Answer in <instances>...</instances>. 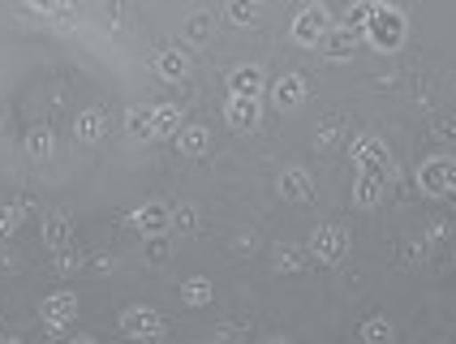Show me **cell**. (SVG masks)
Returning <instances> with one entry per match:
<instances>
[{"mask_svg":"<svg viewBox=\"0 0 456 344\" xmlns=\"http://www.w3.org/2000/svg\"><path fill=\"white\" fill-rule=\"evenodd\" d=\"M203 344H224V340H216V336H211V340H203Z\"/></svg>","mask_w":456,"mask_h":344,"instance_id":"obj_41","label":"cell"},{"mask_svg":"<svg viewBox=\"0 0 456 344\" xmlns=\"http://www.w3.org/2000/svg\"><path fill=\"white\" fill-rule=\"evenodd\" d=\"M439 344H456V340H439Z\"/></svg>","mask_w":456,"mask_h":344,"instance_id":"obj_44","label":"cell"},{"mask_svg":"<svg viewBox=\"0 0 456 344\" xmlns=\"http://www.w3.org/2000/svg\"><path fill=\"white\" fill-rule=\"evenodd\" d=\"M224 18L232 26H254L263 18V4H254V0H228L224 4Z\"/></svg>","mask_w":456,"mask_h":344,"instance_id":"obj_26","label":"cell"},{"mask_svg":"<svg viewBox=\"0 0 456 344\" xmlns=\"http://www.w3.org/2000/svg\"><path fill=\"white\" fill-rule=\"evenodd\" d=\"M349 160H354L357 176H379V181H387L396 172V160H392L387 143L375 138V134H357L354 143H349Z\"/></svg>","mask_w":456,"mask_h":344,"instance_id":"obj_2","label":"cell"},{"mask_svg":"<svg viewBox=\"0 0 456 344\" xmlns=\"http://www.w3.org/2000/svg\"><path fill=\"white\" fill-rule=\"evenodd\" d=\"M427 254H431L427 242H422V237H413V242L401 246V263H405V267H418V263H427Z\"/></svg>","mask_w":456,"mask_h":344,"instance_id":"obj_31","label":"cell"},{"mask_svg":"<svg viewBox=\"0 0 456 344\" xmlns=\"http://www.w3.org/2000/svg\"><path fill=\"white\" fill-rule=\"evenodd\" d=\"M151 70L159 82H185V78H190V56L181 48H164V52H155Z\"/></svg>","mask_w":456,"mask_h":344,"instance_id":"obj_14","label":"cell"},{"mask_svg":"<svg viewBox=\"0 0 456 344\" xmlns=\"http://www.w3.org/2000/svg\"><path fill=\"white\" fill-rule=\"evenodd\" d=\"M39 319H44L48 332H69V323L77 319V293H69V289L48 293L39 301Z\"/></svg>","mask_w":456,"mask_h":344,"instance_id":"obj_8","label":"cell"},{"mask_svg":"<svg viewBox=\"0 0 456 344\" xmlns=\"http://www.w3.org/2000/svg\"><path fill=\"white\" fill-rule=\"evenodd\" d=\"M91 267L100 271V275H108V271L117 267V258H112V254H95V258H91Z\"/></svg>","mask_w":456,"mask_h":344,"instance_id":"obj_36","label":"cell"},{"mask_svg":"<svg viewBox=\"0 0 456 344\" xmlns=\"http://www.w3.org/2000/svg\"><path fill=\"white\" fill-rule=\"evenodd\" d=\"M129 224L138 228V237H147V242H159V237H168L173 233V207L164 202V198H151V202H142Z\"/></svg>","mask_w":456,"mask_h":344,"instance_id":"obj_7","label":"cell"},{"mask_svg":"<svg viewBox=\"0 0 456 344\" xmlns=\"http://www.w3.org/2000/svg\"><path fill=\"white\" fill-rule=\"evenodd\" d=\"M103 134H108V112H103V108H82V112L74 117V138L77 143L91 147V143H100Z\"/></svg>","mask_w":456,"mask_h":344,"instance_id":"obj_17","label":"cell"},{"mask_svg":"<svg viewBox=\"0 0 456 344\" xmlns=\"http://www.w3.org/2000/svg\"><path fill=\"white\" fill-rule=\"evenodd\" d=\"M151 121H155V138H177L181 125H185V112H181V103H155Z\"/></svg>","mask_w":456,"mask_h":344,"instance_id":"obj_21","label":"cell"},{"mask_svg":"<svg viewBox=\"0 0 456 344\" xmlns=\"http://www.w3.org/2000/svg\"><path fill=\"white\" fill-rule=\"evenodd\" d=\"M328 30H331V13L323 9V4L297 9V18H293V26H289V35H293V44H297V48H319Z\"/></svg>","mask_w":456,"mask_h":344,"instance_id":"obj_6","label":"cell"},{"mask_svg":"<svg viewBox=\"0 0 456 344\" xmlns=\"http://www.w3.org/2000/svg\"><path fill=\"white\" fill-rule=\"evenodd\" d=\"M276 190H280V198H289V202H310V198H314V176L305 168H284Z\"/></svg>","mask_w":456,"mask_h":344,"instance_id":"obj_15","label":"cell"},{"mask_svg":"<svg viewBox=\"0 0 456 344\" xmlns=\"http://www.w3.org/2000/svg\"><path fill=\"white\" fill-rule=\"evenodd\" d=\"M39 233H44V246H48L52 254H56V250H69L74 246V216H69V211H48Z\"/></svg>","mask_w":456,"mask_h":344,"instance_id":"obj_11","label":"cell"},{"mask_svg":"<svg viewBox=\"0 0 456 344\" xmlns=\"http://www.w3.org/2000/svg\"><path fill=\"white\" fill-rule=\"evenodd\" d=\"M409 35V18L396 9V4H375V18L362 30V39L375 52H401Z\"/></svg>","mask_w":456,"mask_h":344,"instance_id":"obj_1","label":"cell"},{"mask_svg":"<svg viewBox=\"0 0 456 344\" xmlns=\"http://www.w3.org/2000/svg\"><path fill=\"white\" fill-rule=\"evenodd\" d=\"M357 44H362V39H357L354 30H345V26H331L328 35H323V44H319V52H323L328 61H349V56L357 52Z\"/></svg>","mask_w":456,"mask_h":344,"instance_id":"obj_18","label":"cell"},{"mask_svg":"<svg viewBox=\"0 0 456 344\" xmlns=\"http://www.w3.org/2000/svg\"><path fill=\"white\" fill-rule=\"evenodd\" d=\"M26 220V202H9V207H0V242H9Z\"/></svg>","mask_w":456,"mask_h":344,"instance_id":"obj_29","label":"cell"},{"mask_svg":"<svg viewBox=\"0 0 456 344\" xmlns=\"http://www.w3.org/2000/svg\"><path fill=\"white\" fill-rule=\"evenodd\" d=\"M435 138H456V117H448V121L435 125Z\"/></svg>","mask_w":456,"mask_h":344,"instance_id":"obj_37","label":"cell"},{"mask_svg":"<svg viewBox=\"0 0 456 344\" xmlns=\"http://www.w3.org/2000/svg\"><path fill=\"white\" fill-rule=\"evenodd\" d=\"M418 190L427 198L456 194V155H431V160L418 168Z\"/></svg>","mask_w":456,"mask_h":344,"instance_id":"obj_5","label":"cell"},{"mask_svg":"<svg viewBox=\"0 0 456 344\" xmlns=\"http://www.w3.org/2000/svg\"><path fill=\"white\" fill-rule=\"evenodd\" d=\"M272 267H276V275H297V271L310 267V250L284 242V246L272 250Z\"/></svg>","mask_w":456,"mask_h":344,"instance_id":"obj_19","label":"cell"},{"mask_svg":"<svg viewBox=\"0 0 456 344\" xmlns=\"http://www.w3.org/2000/svg\"><path fill=\"white\" fill-rule=\"evenodd\" d=\"M383 190H387V181H379V176H357L354 181V207L375 211V207L383 202Z\"/></svg>","mask_w":456,"mask_h":344,"instance_id":"obj_22","label":"cell"},{"mask_svg":"<svg viewBox=\"0 0 456 344\" xmlns=\"http://www.w3.org/2000/svg\"><path fill=\"white\" fill-rule=\"evenodd\" d=\"M147 258H151L155 267H159V263H168V242H164V237H159V242H151V246H147Z\"/></svg>","mask_w":456,"mask_h":344,"instance_id":"obj_35","label":"cell"},{"mask_svg":"<svg viewBox=\"0 0 456 344\" xmlns=\"http://www.w3.org/2000/svg\"><path fill=\"white\" fill-rule=\"evenodd\" d=\"M452 323H456V301H452Z\"/></svg>","mask_w":456,"mask_h":344,"instance_id":"obj_43","label":"cell"},{"mask_svg":"<svg viewBox=\"0 0 456 344\" xmlns=\"http://www.w3.org/2000/svg\"><path fill=\"white\" fill-rule=\"evenodd\" d=\"M56 26H77V9L74 4H52V13H48Z\"/></svg>","mask_w":456,"mask_h":344,"instance_id":"obj_33","label":"cell"},{"mask_svg":"<svg viewBox=\"0 0 456 344\" xmlns=\"http://www.w3.org/2000/svg\"><path fill=\"white\" fill-rule=\"evenodd\" d=\"M263 91H267V86H263V70H258V65H237V70L228 74V95L232 99H254V103H258Z\"/></svg>","mask_w":456,"mask_h":344,"instance_id":"obj_12","label":"cell"},{"mask_svg":"<svg viewBox=\"0 0 456 344\" xmlns=\"http://www.w3.org/2000/svg\"><path fill=\"white\" fill-rule=\"evenodd\" d=\"M370 18H375V4H349V9H345V18H340V26H345V30H354L357 39H362V30L370 26Z\"/></svg>","mask_w":456,"mask_h":344,"instance_id":"obj_27","label":"cell"},{"mask_svg":"<svg viewBox=\"0 0 456 344\" xmlns=\"http://www.w3.org/2000/svg\"><path fill=\"white\" fill-rule=\"evenodd\" d=\"M272 103H276L280 112H293V108H302L305 103V95H310V86H305V78L302 74H284V78H276L272 82Z\"/></svg>","mask_w":456,"mask_h":344,"instance_id":"obj_10","label":"cell"},{"mask_svg":"<svg viewBox=\"0 0 456 344\" xmlns=\"http://www.w3.org/2000/svg\"><path fill=\"white\" fill-rule=\"evenodd\" d=\"M177 151L190 155V160H203L207 151H211V129L203 121H185L177 134Z\"/></svg>","mask_w":456,"mask_h":344,"instance_id":"obj_16","label":"cell"},{"mask_svg":"<svg viewBox=\"0 0 456 344\" xmlns=\"http://www.w3.org/2000/svg\"><path fill=\"white\" fill-rule=\"evenodd\" d=\"M211 35H216V13H211V9H194V13H185V22H181V39H185L190 48H207V44H211Z\"/></svg>","mask_w":456,"mask_h":344,"instance_id":"obj_13","label":"cell"},{"mask_svg":"<svg viewBox=\"0 0 456 344\" xmlns=\"http://www.w3.org/2000/svg\"><path fill=\"white\" fill-rule=\"evenodd\" d=\"M26 155L30 160H52V151H56V134H52L48 125H35L30 134H26Z\"/></svg>","mask_w":456,"mask_h":344,"instance_id":"obj_24","label":"cell"},{"mask_svg":"<svg viewBox=\"0 0 456 344\" xmlns=\"http://www.w3.org/2000/svg\"><path fill=\"white\" fill-rule=\"evenodd\" d=\"M448 202H452V211H456V194H448Z\"/></svg>","mask_w":456,"mask_h":344,"instance_id":"obj_42","label":"cell"},{"mask_svg":"<svg viewBox=\"0 0 456 344\" xmlns=\"http://www.w3.org/2000/svg\"><path fill=\"white\" fill-rule=\"evenodd\" d=\"M126 134H129V138H138V143H155L151 108H129V112H126Z\"/></svg>","mask_w":456,"mask_h":344,"instance_id":"obj_25","label":"cell"},{"mask_svg":"<svg viewBox=\"0 0 456 344\" xmlns=\"http://www.w3.org/2000/svg\"><path fill=\"white\" fill-rule=\"evenodd\" d=\"M349 246H354V237H349V228L345 224H319L314 233H310V258H319V263H345L349 258Z\"/></svg>","mask_w":456,"mask_h":344,"instance_id":"obj_4","label":"cell"},{"mask_svg":"<svg viewBox=\"0 0 456 344\" xmlns=\"http://www.w3.org/2000/svg\"><path fill=\"white\" fill-rule=\"evenodd\" d=\"M69 344H100L91 332H77V336H69Z\"/></svg>","mask_w":456,"mask_h":344,"instance_id":"obj_38","label":"cell"},{"mask_svg":"<svg viewBox=\"0 0 456 344\" xmlns=\"http://www.w3.org/2000/svg\"><path fill=\"white\" fill-rule=\"evenodd\" d=\"M258 121H263V108L254 99H232V95L224 99V125L232 134H254Z\"/></svg>","mask_w":456,"mask_h":344,"instance_id":"obj_9","label":"cell"},{"mask_svg":"<svg viewBox=\"0 0 456 344\" xmlns=\"http://www.w3.org/2000/svg\"><path fill=\"white\" fill-rule=\"evenodd\" d=\"M82 263H86V258H82L74 246L56 250V254H52V275H61V280H65V275H77V271H82Z\"/></svg>","mask_w":456,"mask_h":344,"instance_id":"obj_28","label":"cell"},{"mask_svg":"<svg viewBox=\"0 0 456 344\" xmlns=\"http://www.w3.org/2000/svg\"><path fill=\"white\" fill-rule=\"evenodd\" d=\"M0 344H22L18 336H0Z\"/></svg>","mask_w":456,"mask_h":344,"instance_id":"obj_39","label":"cell"},{"mask_svg":"<svg viewBox=\"0 0 456 344\" xmlns=\"http://www.w3.org/2000/svg\"><path fill=\"white\" fill-rule=\"evenodd\" d=\"M444 237H448V224L435 220L431 228H427V237H422V242H427V250H431V246H444Z\"/></svg>","mask_w":456,"mask_h":344,"instance_id":"obj_34","label":"cell"},{"mask_svg":"<svg viewBox=\"0 0 456 344\" xmlns=\"http://www.w3.org/2000/svg\"><path fill=\"white\" fill-rule=\"evenodd\" d=\"M340 143H345V129L340 125H323L319 129V151H336Z\"/></svg>","mask_w":456,"mask_h":344,"instance_id":"obj_32","label":"cell"},{"mask_svg":"<svg viewBox=\"0 0 456 344\" xmlns=\"http://www.w3.org/2000/svg\"><path fill=\"white\" fill-rule=\"evenodd\" d=\"M216 301V289H211V280L207 275H190V280H181V306H190V310H207Z\"/></svg>","mask_w":456,"mask_h":344,"instance_id":"obj_20","label":"cell"},{"mask_svg":"<svg viewBox=\"0 0 456 344\" xmlns=\"http://www.w3.org/2000/svg\"><path fill=\"white\" fill-rule=\"evenodd\" d=\"M117 327H121V336L134 344H151L164 336V315L155 310V306H126L121 315H117Z\"/></svg>","mask_w":456,"mask_h":344,"instance_id":"obj_3","label":"cell"},{"mask_svg":"<svg viewBox=\"0 0 456 344\" xmlns=\"http://www.w3.org/2000/svg\"><path fill=\"white\" fill-rule=\"evenodd\" d=\"M263 344H289V340H280V336H267V340H263Z\"/></svg>","mask_w":456,"mask_h":344,"instance_id":"obj_40","label":"cell"},{"mask_svg":"<svg viewBox=\"0 0 456 344\" xmlns=\"http://www.w3.org/2000/svg\"><path fill=\"white\" fill-rule=\"evenodd\" d=\"M357 336H362V344H392L396 340V327H392V319H383V315H370V319H362Z\"/></svg>","mask_w":456,"mask_h":344,"instance_id":"obj_23","label":"cell"},{"mask_svg":"<svg viewBox=\"0 0 456 344\" xmlns=\"http://www.w3.org/2000/svg\"><path fill=\"white\" fill-rule=\"evenodd\" d=\"M199 228V207L194 202H177L173 207V233H194Z\"/></svg>","mask_w":456,"mask_h":344,"instance_id":"obj_30","label":"cell"}]
</instances>
